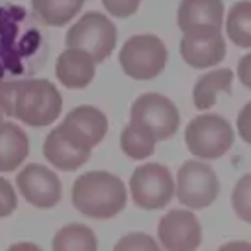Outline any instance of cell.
<instances>
[{
	"label": "cell",
	"instance_id": "1",
	"mask_svg": "<svg viewBox=\"0 0 251 251\" xmlns=\"http://www.w3.org/2000/svg\"><path fill=\"white\" fill-rule=\"evenodd\" d=\"M0 110L25 126L45 127L59 120L63 96L47 78H0Z\"/></svg>",
	"mask_w": 251,
	"mask_h": 251
},
{
	"label": "cell",
	"instance_id": "2",
	"mask_svg": "<svg viewBox=\"0 0 251 251\" xmlns=\"http://www.w3.org/2000/svg\"><path fill=\"white\" fill-rule=\"evenodd\" d=\"M71 202L78 214L92 220H110L127 204L126 182L108 171H88L75 178Z\"/></svg>",
	"mask_w": 251,
	"mask_h": 251
},
{
	"label": "cell",
	"instance_id": "3",
	"mask_svg": "<svg viewBox=\"0 0 251 251\" xmlns=\"http://www.w3.org/2000/svg\"><path fill=\"white\" fill-rule=\"evenodd\" d=\"M235 141L231 124L214 112L194 116L184 129V143L190 155L200 161H214L224 157Z\"/></svg>",
	"mask_w": 251,
	"mask_h": 251
},
{
	"label": "cell",
	"instance_id": "4",
	"mask_svg": "<svg viewBox=\"0 0 251 251\" xmlns=\"http://www.w3.org/2000/svg\"><path fill=\"white\" fill-rule=\"evenodd\" d=\"M169 61V51L159 35L135 33L127 37L120 49L118 63L122 71L133 80L157 78Z\"/></svg>",
	"mask_w": 251,
	"mask_h": 251
},
{
	"label": "cell",
	"instance_id": "5",
	"mask_svg": "<svg viewBox=\"0 0 251 251\" xmlns=\"http://www.w3.org/2000/svg\"><path fill=\"white\" fill-rule=\"evenodd\" d=\"M118 43V29L114 22L102 12L82 14L65 33V45L86 51L96 63L106 61Z\"/></svg>",
	"mask_w": 251,
	"mask_h": 251
},
{
	"label": "cell",
	"instance_id": "6",
	"mask_svg": "<svg viewBox=\"0 0 251 251\" xmlns=\"http://www.w3.org/2000/svg\"><path fill=\"white\" fill-rule=\"evenodd\" d=\"M129 124L147 131L157 143L173 137L180 126V112L176 104L159 92L139 94L129 108Z\"/></svg>",
	"mask_w": 251,
	"mask_h": 251
},
{
	"label": "cell",
	"instance_id": "7",
	"mask_svg": "<svg viewBox=\"0 0 251 251\" xmlns=\"http://www.w3.org/2000/svg\"><path fill=\"white\" fill-rule=\"evenodd\" d=\"M220 178L216 171L200 159L184 161L175 178V196L186 210H204L216 202Z\"/></svg>",
	"mask_w": 251,
	"mask_h": 251
},
{
	"label": "cell",
	"instance_id": "8",
	"mask_svg": "<svg viewBox=\"0 0 251 251\" xmlns=\"http://www.w3.org/2000/svg\"><path fill=\"white\" fill-rule=\"evenodd\" d=\"M129 194L141 210H161L175 196L173 173L161 163H143L129 176Z\"/></svg>",
	"mask_w": 251,
	"mask_h": 251
},
{
	"label": "cell",
	"instance_id": "9",
	"mask_svg": "<svg viewBox=\"0 0 251 251\" xmlns=\"http://www.w3.org/2000/svg\"><path fill=\"white\" fill-rule=\"evenodd\" d=\"M90 141L71 124L61 122L43 139V157L59 171H76L92 155Z\"/></svg>",
	"mask_w": 251,
	"mask_h": 251
},
{
	"label": "cell",
	"instance_id": "10",
	"mask_svg": "<svg viewBox=\"0 0 251 251\" xmlns=\"http://www.w3.org/2000/svg\"><path fill=\"white\" fill-rule=\"evenodd\" d=\"M157 239L165 251H196L202 243V226L192 210H169L157 224Z\"/></svg>",
	"mask_w": 251,
	"mask_h": 251
},
{
	"label": "cell",
	"instance_id": "11",
	"mask_svg": "<svg viewBox=\"0 0 251 251\" xmlns=\"http://www.w3.org/2000/svg\"><path fill=\"white\" fill-rule=\"evenodd\" d=\"M178 51L188 67L212 69L226 59V39L218 27H194L182 31Z\"/></svg>",
	"mask_w": 251,
	"mask_h": 251
},
{
	"label": "cell",
	"instance_id": "12",
	"mask_svg": "<svg viewBox=\"0 0 251 251\" xmlns=\"http://www.w3.org/2000/svg\"><path fill=\"white\" fill-rule=\"evenodd\" d=\"M16 186L27 204L49 210L63 198V184L55 171L41 163H29L16 175Z\"/></svg>",
	"mask_w": 251,
	"mask_h": 251
},
{
	"label": "cell",
	"instance_id": "13",
	"mask_svg": "<svg viewBox=\"0 0 251 251\" xmlns=\"http://www.w3.org/2000/svg\"><path fill=\"white\" fill-rule=\"evenodd\" d=\"M96 75V61L80 49L67 47L63 53H59L55 61V76L57 80L71 90L86 88Z\"/></svg>",
	"mask_w": 251,
	"mask_h": 251
},
{
	"label": "cell",
	"instance_id": "14",
	"mask_svg": "<svg viewBox=\"0 0 251 251\" xmlns=\"http://www.w3.org/2000/svg\"><path fill=\"white\" fill-rule=\"evenodd\" d=\"M224 20L226 8L222 0H180L176 10V24L180 31L204 25L222 29Z\"/></svg>",
	"mask_w": 251,
	"mask_h": 251
},
{
	"label": "cell",
	"instance_id": "15",
	"mask_svg": "<svg viewBox=\"0 0 251 251\" xmlns=\"http://www.w3.org/2000/svg\"><path fill=\"white\" fill-rule=\"evenodd\" d=\"M29 155L27 133L14 122L0 124V173L16 171Z\"/></svg>",
	"mask_w": 251,
	"mask_h": 251
},
{
	"label": "cell",
	"instance_id": "16",
	"mask_svg": "<svg viewBox=\"0 0 251 251\" xmlns=\"http://www.w3.org/2000/svg\"><path fill=\"white\" fill-rule=\"evenodd\" d=\"M231 84H233V71L227 67H218L212 69L208 73H204L192 88V104L196 106V110H210L220 92L229 94L231 92Z\"/></svg>",
	"mask_w": 251,
	"mask_h": 251
},
{
	"label": "cell",
	"instance_id": "17",
	"mask_svg": "<svg viewBox=\"0 0 251 251\" xmlns=\"http://www.w3.org/2000/svg\"><path fill=\"white\" fill-rule=\"evenodd\" d=\"M63 122L75 126L90 141L92 147H96L104 139V135L108 131V118H106V114L100 108L90 106V104H80V106L69 110L65 114Z\"/></svg>",
	"mask_w": 251,
	"mask_h": 251
},
{
	"label": "cell",
	"instance_id": "18",
	"mask_svg": "<svg viewBox=\"0 0 251 251\" xmlns=\"http://www.w3.org/2000/svg\"><path fill=\"white\" fill-rule=\"evenodd\" d=\"M51 251H98V237L90 226L71 222L55 231Z\"/></svg>",
	"mask_w": 251,
	"mask_h": 251
},
{
	"label": "cell",
	"instance_id": "19",
	"mask_svg": "<svg viewBox=\"0 0 251 251\" xmlns=\"http://www.w3.org/2000/svg\"><path fill=\"white\" fill-rule=\"evenodd\" d=\"M227 39L241 49H251V0H237L224 20Z\"/></svg>",
	"mask_w": 251,
	"mask_h": 251
},
{
	"label": "cell",
	"instance_id": "20",
	"mask_svg": "<svg viewBox=\"0 0 251 251\" xmlns=\"http://www.w3.org/2000/svg\"><path fill=\"white\" fill-rule=\"evenodd\" d=\"M84 0H31L33 14L51 27L69 24L82 8Z\"/></svg>",
	"mask_w": 251,
	"mask_h": 251
},
{
	"label": "cell",
	"instance_id": "21",
	"mask_svg": "<svg viewBox=\"0 0 251 251\" xmlns=\"http://www.w3.org/2000/svg\"><path fill=\"white\" fill-rule=\"evenodd\" d=\"M155 147L157 141L135 124H127L120 133V149L126 153V157L133 161H143L151 157L155 153Z\"/></svg>",
	"mask_w": 251,
	"mask_h": 251
},
{
	"label": "cell",
	"instance_id": "22",
	"mask_svg": "<svg viewBox=\"0 0 251 251\" xmlns=\"http://www.w3.org/2000/svg\"><path fill=\"white\" fill-rule=\"evenodd\" d=\"M231 208L239 220L251 224V173L237 178L231 190Z\"/></svg>",
	"mask_w": 251,
	"mask_h": 251
},
{
	"label": "cell",
	"instance_id": "23",
	"mask_svg": "<svg viewBox=\"0 0 251 251\" xmlns=\"http://www.w3.org/2000/svg\"><path fill=\"white\" fill-rule=\"evenodd\" d=\"M112 251H163V249L153 235L145 231H129L114 243Z\"/></svg>",
	"mask_w": 251,
	"mask_h": 251
},
{
	"label": "cell",
	"instance_id": "24",
	"mask_svg": "<svg viewBox=\"0 0 251 251\" xmlns=\"http://www.w3.org/2000/svg\"><path fill=\"white\" fill-rule=\"evenodd\" d=\"M18 208V194H16V188L14 184L0 176V218H8L16 212Z\"/></svg>",
	"mask_w": 251,
	"mask_h": 251
},
{
	"label": "cell",
	"instance_id": "25",
	"mask_svg": "<svg viewBox=\"0 0 251 251\" xmlns=\"http://www.w3.org/2000/svg\"><path fill=\"white\" fill-rule=\"evenodd\" d=\"M102 6L114 18H129L139 10L141 0H102Z\"/></svg>",
	"mask_w": 251,
	"mask_h": 251
},
{
	"label": "cell",
	"instance_id": "26",
	"mask_svg": "<svg viewBox=\"0 0 251 251\" xmlns=\"http://www.w3.org/2000/svg\"><path fill=\"white\" fill-rule=\"evenodd\" d=\"M235 127H237L239 137H241L247 145H251V100H249L247 104H243V108L237 112Z\"/></svg>",
	"mask_w": 251,
	"mask_h": 251
},
{
	"label": "cell",
	"instance_id": "27",
	"mask_svg": "<svg viewBox=\"0 0 251 251\" xmlns=\"http://www.w3.org/2000/svg\"><path fill=\"white\" fill-rule=\"evenodd\" d=\"M237 78H239V82L245 86V88H249L251 90V53H247V55H243L239 61H237Z\"/></svg>",
	"mask_w": 251,
	"mask_h": 251
},
{
	"label": "cell",
	"instance_id": "28",
	"mask_svg": "<svg viewBox=\"0 0 251 251\" xmlns=\"http://www.w3.org/2000/svg\"><path fill=\"white\" fill-rule=\"evenodd\" d=\"M216 251H251V241L233 239V241H227V243L220 245Z\"/></svg>",
	"mask_w": 251,
	"mask_h": 251
},
{
	"label": "cell",
	"instance_id": "29",
	"mask_svg": "<svg viewBox=\"0 0 251 251\" xmlns=\"http://www.w3.org/2000/svg\"><path fill=\"white\" fill-rule=\"evenodd\" d=\"M6 251H43V249L33 241H16Z\"/></svg>",
	"mask_w": 251,
	"mask_h": 251
},
{
	"label": "cell",
	"instance_id": "30",
	"mask_svg": "<svg viewBox=\"0 0 251 251\" xmlns=\"http://www.w3.org/2000/svg\"><path fill=\"white\" fill-rule=\"evenodd\" d=\"M4 122V114H2V110H0V124Z\"/></svg>",
	"mask_w": 251,
	"mask_h": 251
},
{
	"label": "cell",
	"instance_id": "31",
	"mask_svg": "<svg viewBox=\"0 0 251 251\" xmlns=\"http://www.w3.org/2000/svg\"><path fill=\"white\" fill-rule=\"evenodd\" d=\"M84 2H86V0H84Z\"/></svg>",
	"mask_w": 251,
	"mask_h": 251
}]
</instances>
